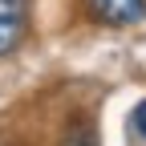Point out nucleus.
Returning a JSON list of instances; mask_svg holds the SVG:
<instances>
[{
    "label": "nucleus",
    "mask_w": 146,
    "mask_h": 146,
    "mask_svg": "<svg viewBox=\"0 0 146 146\" xmlns=\"http://www.w3.org/2000/svg\"><path fill=\"white\" fill-rule=\"evenodd\" d=\"M130 122H134V130H138V134L146 138V102H138V106H134V114H130Z\"/></svg>",
    "instance_id": "4"
},
{
    "label": "nucleus",
    "mask_w": 146,
    "mask_h": 146,
    "mask_svg": "<svg viewBox=\"0 0 146 146\" xmlns=\"http://www.w3.org/2000/svg\"><path fill=\"white\" fill-rule=\"evenodd\" d=\"M61 146H102L98 126L89 122V118H73L65 126V134H61Z\"/></svg>",
    "instance_id": "3"
},
{
    "label": "nucleus",
    "mask_w": 146,
    "mask_h": 146,
    "mask_svg": "<svg viewBox=\"0 0 146 146\" xmlns=\"http://www.w3.org/2000/svg\"><path fill=\"white\" fill-rule=\"evenodd\" d=\"M29 8H33V0H0V57H8V53L25 41Z\"/></svg>",
    "instance_id": "1"
},
{
    "label": "nucleus",
    "mask_w": 146,
    "mask_h": 146,
    "mask_svg": "<svg viewBox=\"0 0 146 146\" xmlns=\"http://www.w3.org/2000/svg\"><path fill=\"white\" fill-rule=\"evenodd\" d=\"M85 4L106 25H138L146 16V0H85Z\"/></svg>",
    "instance_id": "2"
}]
</instances>
